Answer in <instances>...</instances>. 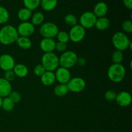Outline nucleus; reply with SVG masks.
<instances>
[{
    "label": "nucleus",
    "instance_id": "nucleus-1",
    "mask_svg": "<svg viewBox=\"0 0 132 132\" xmlns=\"http://www.w3.org/2000/svg\"><path fill=\"white\" fill-rule=\"evenodd\" d=\"M19 35L15 27L11 24H6L0 29V43L8 46L16 42Z\"/></svg>",
    "mask_w": 132,
    "mask_h": 132
},
{
    "label": "nucleus",
    "instance_id": "nucleus-2",
    "mask_svg": "<svg viewBox=\"0 0 132 132\" xmlns=\"http://www.w3.org/2000/svg\"><path fill=\"white\" fill-rule=\"evenodd\" d=\"M112 41L115 48L117 50L122 52L128 48L131 49V41L127 35L122 32H116L112 36Z\"/></svg>",
    "mask_w": 132,
    "mask_h": 132
},
{
    "label": "nucleus",
    "instance_id": "nucleus-3",
    "mask_svg": "<svg viewBox=\"0 0 132 132\" xmlns=\"http://www.w3.org/2000/svg\"><path fill=\"white\" fill-rule=\"evenodd\" d=\"M107 75L111 81L116 83L121 82L126 76V69L122 64H113L109 67Z\"/></svg>",
    "mask_w": 132,
    "mask_h": 132
},
{
    "label": "nucleus",
    "instance_id": "nucleus-4",
    "mask_svg": "<svg viewBox=\"0 0 132 132\" xmlns=\"http://www.w3.org/2000/svg\"><path fill=\"white\" fill-rule=\"evenodd\" d=\"M41 64L46 71L55 72L59 67V57L54 52L44 53L41 57Z\"/></svg>",
    "mask_w": 132,
    "mask_h": 132
},
{
    "label": "nucleus",
    "instance_id": "nucleus-5",
    "mask_svg": "<svg viewBox=\"0 0 132 132\" xmlns=\"http://www.w3.org/2000/svg\"><path fill=\"white\" fill-rule=\"evenodd\" d=\"M77 58L78 56L75 52L67 50L59 57V67L70 69L76 65Z\"/></svg>",
    "mask_w": 132,
    "mask_h": 132
},
{
    "label": "nucleus",
    "instance_id": "nucleus-6",
    "mask_svg": "<svg viewBox=\"0 0 132 132\" xmlns=\"http://www.w3.org/2000/svg\"><path fill=\"white\" fill-rule=\"evenodd\" d=\"M59 31L57 25L52 22L43 23L39 28V34L43 38L54 39L56 37Z\"/></svg>",
    "mask_w": 132,
    "mask_h": 132
},
{
    "label": "nucleus",
    "instance_id": "nucleus-7",
    "mask_svg": "<svg viewBox=\"0 0 132 132\" xmlns=\"http://www.w3.org/2000/svg\"><path fill=\"white\" fill-rule=\"evenodd\" d=\"M69 38L72 42L77 43L84 39L86 36V29L81 27L80 24H76L71 27L69 32Z\"/></svg>",
    "mask_w": 132,
    "mask_h": 132
},
{
    "label": "nucleus",
    "instance_id": "nucleus-8",
    "mask_svg": "<svg viewBox=\"0 0 132 132\" xmlns=\"http://www.w3.org/2000/svg\"><path fill=\"white\" fill-rule=\"evenodd\" d=\"M97 18L91 11H86L82 13L79 18L80 25L85 29L91 28L95 27Z\"/></svg>",
    "mask_w": 132,
    "mask_h": 132
},
{
    "label": "nucleus",
    "instance_id": "nucleus-9",
    "mask_svg": "<svg viewBox=\"0 0 132 132\" xmlns=\"http://www.w3.org/2000/svg\"><path fill=\"white\" fill-rule=\"evenodd\" d=\"M68 90L72 92L79 93L83 91L86 88V82L84 79L80 77L71 78L67 84Z\"/></svg>",
    "mask_w": 132,
    "mask_h": 132
},
{
    "label": "nucleus",
    "instance_id": "nucleus-10",
    "mask_svg": "<svg viewBox=\"0 0 132 132\" xmlns=\"http://www.w3.org/2000/svg\"><path fill=\"white\" fill-rule=\"evenodd\" d=\"M19 36L29 37L33 35L35 31V27L31 22H21L16 28Z\"/></svg>",
    "mask_w": 132,
    "mask_h": 132
},
{
    "label": "nucleus",
    "instance_id": "nucleus-11",
    "mask_svg": "<svg viewBox=\"0 0 132 132\" xmlns=\"http://www.w3.org/2000/svg\"><path fill=\"white\" fill-rule=\"evenodd\" d=\"M55 80L59 84H64L67 85L68 81L70 80L71 73L69 69L63 68V67H58L57 69L55 71Z\"/></svg>",
    "mask_w": 132,
    "mask_h": 132
},
{
    "label": "nucleus",
    "instance_id": "nucleus-12",
    "mask_svg": "<svg viewBox=\"0 0 132 132\" xmlns=\"http://www.w3.org/2000/svg\"><path fill=\"white\" fill-rule=\"evenodd\" d=\"M15 59L9 54H3L0 55V68L6 71L13 70L15 66Z\"/></svg>",
    "mask_w": 132,
    "mask_h": 132
},
{
    "label": "nucleus",
    "instance_id": "nucleus-13",
    "mask_svg": "<svg viewBox=\"0 0 132 132\" xmlns=\"http://www.w3.org/2000/svg\"><path fill=\"white\" fill-rule=\"evenodd\" d=\"M132 97L131 94L126 91H122L116 95V101L118 105L122 107H126L131 103Z\"/></svg>",
    "mask_w": 132,
    "mask_h": 132
},
{
    "label": "nucleus",
    "instance_id": "nucleus-14",
    "mask_svg": "<svg viewBox=\"0 0 132 132\" xmlns=\"http://www.w3.org/2000/svg\"><path fill=\"white\" fill-rule=\"evenodd\" d=\"M56 42L54 39L43 38L39 43V47L44 53L54 52Z\"/></svg>",
    "mask_w": 132,
    "mask_h": 132
},
{
    "label": "nucleus",
    "instance_id": "nucleus-15",
    "mask_svg": "<svg viewBox=\"0 0 132 132\" xmlns=\"http://www.w3.org/2000/svg\"><path fill=\"white\" fill-rule=\"evenodd\" d=\"M12 91L11 82H9L3 77H0V97H6Z\"/></svg>",
    "mask_w": 132,
    "mask_h": 132
},
{
    "label": "nucleus",
    "instance_id": "nucleus-16",
    "mask_svg": "<svg viewBox=\"0 0 132 132\" xmlns=\"http://www.w3.org/2000/svg\"><path fill=\"white\" fill-rule=\"evenodd\" d=\"M108 7L107 4L103 1H100L94 6L93 13L95 14L97 18H99L105 17V15L108 13Z\"/></svg>",
    "mask_w": 132,
    "mask_h": 132
},
{
    "label": "nucleus",
    "instance_id": "nucleus-17",
    "mask_svg": "<svg viewBox=\"0 0 132 132\" xmlns=\"http://www.w3.org/2000/svg\"><path fill=\"white\" fill-rule=\"evenodd\" d=\"M41 78V82L44 86H51L54 85V82H55V76L54 72H49V71H46L45 73L43 74Z\"/></svg>",
    "mask_w": 132,
    "mask_h": 132
},
{
    "label": "nucleus",
    "instance_id": "nucleus-18",
    "mask_svg": "<svg viewBox=\"0 0 132 132\" xmlns=\"http://www.w3.org/2000/svg\"><path fill=\"white\" fill-rule=\"evenodd\" d=\"M12 70L15 73V77L19 78H24L28 73V69L27 66L21 63L15 64Z\"/></svg>",
    "mask_w": 132,
    "mask_h": 132
},
{
    "label": "nucleus",
    "instance_id": "nucleus-19",
    "mask_svg": "<svg viewBox=\"0 0 132 132\" xmlns=\"http://www.w3.org/2000/svg\"><path fill=\"white\" fill-rule=\"evenodd\" d=\"M110 24V22L106 17L99 18L97 19L95 27L99 31H104L108 29Z\"/></svg>",
    "mask_w": 132,
    "mask_h": 132
},
{
    "label": "nucleus",
    "instance_id": "nucleus-20",
    "mask_svg": "<svg viewBox=\"0 0 132 132\" xmlns=\"http://www.w3.org/2000/svg\"><path fill=\"white\" fill-rule=\"evenodd\" d=\"M20 48L23 50H28L32 47V43L29 37L19 36L15 42Z\"/></svg>",
    "mask_w": 132,
    "mask_h": 132
},
{
    "label": "nucleus",
    "instance_id": "nucleus-21",
    "mask_svg": "<svg viewBox=\"0 0 132 132\" xmlns=\"http://www.w3.org/2000/svg\"><path fill=\"white\" fill-rule=\"evenodd\" d=\"M40 5L45 11H52L57 5V0H41Z\"/></svg>",
    "mask_w": 132,
    "mask_h": 132
},
{
    "label": "nucleus",
    "instance_id": "nucleus-22",
    "mask_svg": "<svg viewBox=\"0 0 132 132\" xmlns=\"http://www.w3.org/2000/svg\"><path fill=\"white\" fill-rule=\"evenodd\" d=\"M32 15V11L25 7L21 9L18 12V18L22 22L28 21V20L31 19Z\"/></svg>",
    "mask_w": 132,
    "mask_h": 132
},
{
    "label": "nucleus",
    "instance_id": "nucleus-23",
    "mask_svg": "<svg viewBox=\"0 0 132 132\" xmlns=\"http://www.w3.org/2000/svg\"><path fill=\"white\" fill-rule=\"evenodd\" d=\"M45 21V15L41 12H36L32 14L31 17V23L34 26L41 25Z\"/></svg>",
    "mask_w": 132,
    "mask_h": 132
},
{
    "label": "nucleus",
    "instance_id": "nucleus-24",
    "mask_svg": "<svg viewBox=\"0 0 132 132\" xmlns=\"http://www.w3.org/2000/svg\"><path fill=\"white\" fill-rule=\"evenodd\" d=\"M68 92L69 90L67 87V85H64V84H59V85H56L54 89V94L59 97L65 96L68 94Z\"/></svg>",
    "mask_w": 132,
    "mask_h": 132
},
{
    "label": "nucleus",
    "instance_id": "nucleus-25",
    "mask_svg": "<svg viewBox=\"0 0 132 132\" xmlns=\"http://www.w3.org/2000/svg\"><path fill=\"white\" fill-rule=\"evenodd\" d=\"M14 106H15V104L12 101V100L10 98L8 97L3 98L1 108L4 111H5L6 112H11V111H12L14 110Z\"/></svg>",
    "mask_w": 132,
    "mask_h": 132
},
{
    "label": "nucleus",
    "instance_id": "nucleus-26",
    "mask_svg": "<svg viewBox=\"0 0 132 132\" xmlns=\"http://www.w3.org/2000/svg\"><path fill=\"white\" fill-rule=\"evenodd\" d=\"M41 0H23L24 7L32 11L40 6Z\"/></svg>",
    "mask_w": 132,
    "mask_h": 132
},
{
    "label": "nucleus",
    "instance_id": "nucleus-27",
    "mask_svg": "<svg viewBox=\"0 0 132 132\" xmlns=\"http://www.w3.org/2000/svg\"><path fill=\"white\" fill-rule=\"evenodd\" d=\"M111 58L114 64H121L124 59V54L122 52L116 50L112 53Z\"/></svg>",
    "mask_w": 132,
    "mask_h": 132
},
{
    "label": "nucleus",
    "instance_id": "nucleus-28",
    "mask_svg": "<svg viewBox=\"0 0 132 132\" xmlns=\"http://www.w3.org/2000/svg\"><path fill=\"white\" fill-rule=\"evenodd\" d=\"M10 15L6 8L0 6V24H5L9 21Z\"/></svg>",
    "mask_w": 132,
    "mask_h": 132
},
{
    "label": "nucleus",
    "instance_id": "nucleus-29",
    "mask_svg": "<svg viewBox=\"0 0 132 132\" xmlns=\"http://www.w3.org/2000/svg\"><path fill=\"white\" fill-rule=\"evenodd\" d=\"M64 23H65L67 25L71 27L77 24V22H78L76 15L72 14H67V15H66L64 18Z\"/></svg>",
    "mask_w": 132,
    "mask_h": 132
},
{
    "label": "nucleus",
    "instance_id": "nucleus-30",
    "mask_svg": "<svg viewBox=\"0 0 132 132\" xmlns=\"http://www.w3.org/2000/svg\"><path fill=\"white\" fill-rule=\"evenodd\" d=\"M58 42L63 43L67 44L70 41L69 35L68 32L65 31H59L56 36Z\"/></svg>",
    "mask_w": 132,
    "mask_h": 132
},
{
    "label": "nucleus",
    "instance_id": "nucleus-31",
    "mask_svg": "<svg viewBox=\"0 0 132 132\" xmlns=\"http://www.w3.org/2000/svg\"><path fill=\"white\" fill-rule=\"evenodd\" d=\"M121 27L124 31V33L131 34L132 32V21L129 19L125 20L122 23Z\"/></svg>",
    "mask_w": 132,
    "mask_h": 132
},
{
    "label": "nucleus",
    "instance_id": "nucleus-32",
    "mask_svg": "<svg viewBox=\"0 0 132 132\" xmlns=\"http://www.w3.org/2000/svg\"><path fill=\"white\" fill-rule=\"evenodd\" d=\"M8 97L10 98L14 104L19 103L21 100V95L17 91H12Z\"/></svg>",
    "mask_w": 132,
    "mask_h": 132
},
{
    "label": "nucleus",
    "instance_id": "nucleus-33",
    "mask_svg": "<svg viewBox=\"0 0 132 132\" xmlns=\"http://www.w3.org/2000/svg\"><path fill=\"white\" fill-rule=\"evenodd\" d=\"M33 72L35 76H36L37 77H41L43 76V74L46 72V70H45L44 67L42 66V64H37L34 67Z\"/></svg>",
    "mask_w": 132,
    "mask_h": 132
},
{
    "label": "nucleus",
    "instance_id": "nucleus-34",
    "mask_svg": "<svg viewBox=\"0 0 132 132\" xmlns=\"http://www.w3.org/2000/svg\"><path fill=\"white\" fill-rule=\"evenodd\" d=\"M117 94L113 90H108L104 94V99L108 101H113L116 100Z\"/></svg>",
    "mask_w": 132,
    "mask_h": 132
},
{
    "label": "nucleus",
    "instance_id": "nucleus-35",
    "mask_svg": "<svg viewBox=\"0 0 132 132\" xmlns=\"http://www.w3.org/2000/svg\"><path fill=\"white\" fill-rule=\"evenodd\" d=\"M15 77H15V75L14 73V72H13L12 70L6 71V72H5V73H4L3 78L10 82L14 81L15 80Z\"/></svg>",
    "mask_w": 132,
    "mask_h": 132
},
{
    "label": "nucleus",
    "instance_id": "nucleus-36",
    "mask_svg": "<svg viewBox=\"0 0 132 132\" xmlns=\"http://www.w3.org/2000/svg\"><path fill=\"white\" fill-rule=\"evenodd\" d=\"M67 45L66 43H63L57 42L55 44V49L58 52L63 53L65 51H67Z\"/></svg>",
    "mask_w": 132,
    "mask_h": 132
},
{
    "label": "nucleus",
    "instance_id": "nucleus-37",
    "mask_svg": "<svg viewBox=\"0 0 132 132\" xmlns=\"http://www.w3.org/2000/svg\"><path fill=\"white\" fill-rule=\"evenodd\" d=\"M86 64V61L85 58L82 57L77 58V63H76V64L79 65V67H85Z\"/></svg>",
    "mask_w": 132,
    "mask_h": 132
},
{
    "label": "nucleus",
    "instance_id": "nucleus-38",
    "mask_svg": "<svg viewBox=\"0 0 132 132\" xmlns=\"http://www.w3.org/2000/svg\"><path fill=\"white\" fill-rule=\"evenodd\" d=\"M123 3L126 9L129 10L132 9V0H123Z\"/></svg>",
    "mask_w": 132,
    "mask_h": 132
},
{
    "label": "nucleus",
    "instance_id": "nucleus-39",
    "mask_svg": "<svg viewBox=\"0 0 132 132\" xmlns=\"http://www.w3.org/2000/svg\"><path fill=\"white\" fill-rule=\"evenodd\" d=\"M2 101H3V98L0 97V108H1V105H2Z\"/></svg>",
    "mask_w": 132,
    "mask_h": 132
},
{
    "label": "nucleus",
    "instance_id": "nucleus-40",
    "mask_svg": "<svg viewBox=\"0 0 132 132\" xmlns=\"http://www.w3.org/2000/svg\"><path fill=\"white\" fill-rule=\"evenodd\" d=\"M0 1H1V0H0Z\"/></svg>",
    "mask_w": 132,
    "mask_h": 132
}]
</instances>
